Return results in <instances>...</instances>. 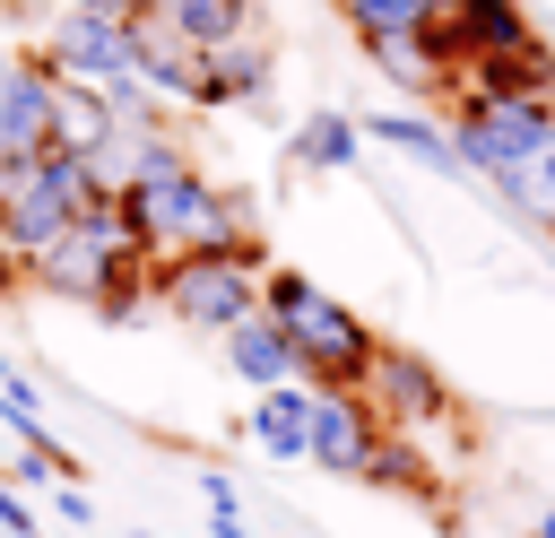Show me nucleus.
Returning a JSON list of instances; mask_svg holds the SVG:
<instances>
[{
	"mask_svg": "<svg viewBox=\"0 0 555 538\" xmlns=\"http://www.w3.org/2000/svg\"><path fill=\"white\" fill-rule=\"evenodd\" d=\"M251 17H260V0H156V26H165L173 43H191V52L243 35Z\"/></svg>",
	"mask_w": 555,
	"mask_h": 538,
	"instance_id": "ddd939ff",
	"label": "nucleus"
},
{
	"mask_svg": "<svg viewBox=\"0 0 555 538\" xmlns=\"http://www.w3.org/2000/svg\"><path fill=\"white\" fill-rule=\"evenodd\" d=\"M35 148H52V69L17 43V61L0 69V165H26Z\"/></svg>",
	"mask_w": 555,
	"mask_h": 538,
	"instance_id": "1a4fd4ad",
	"label": "nucleus"
},
{
	"mask_svg": "<svg viewBox=\"0 0 555 538\" xmlns=\"http://www.w3.org/2000/svg\"><path fill=\"white\" fill-rule=\"evenodd\" d=\"M278 321V338H286V356H295V382H312V390H356L364 382V356H373V321L356 312V304H338V295H321V286H304L286 312H269Z\"/></svg>",
	"mask_w": 555,
	"mask_h": 538,
	"instance_id": "7ed1b4c3",
	"label": "nucleus"
},
{
	"mask_svg": "<svg viewBox=\"0 0 555 538\" xmlns=\"http://www.w3.org/2000/svg\"><path fill=\"white\" fill-rule=\"evenodd\" d=\"M251 278L260 269H243L225 252H156L147 260V295L191 330H225L234 312H251Z\"/></svg>",
	"mask_w": 555,
	"mask_h": 538,
	"instance_id": "20e7f679",
	"label": "nucleus"
},
{
	"mask_svg": "<svg viewBox=\"0 0 555 538\" xmlns=\"http://www.w3.org/2000/svg\"><path fill=\"white\" fill-rule=\"evenodd\" d=\"M364 61H373L390 87H408V95H442V87H434V69L416 61V43H408V35H373V43H364Z\"/></svg>",
	"mask_w": 555,
	"mask_h": 538,
	"instance_id": "a211bd4d",
	"label": "nucleus"
},
{
	"mask_svg": "<svg viewBox=\"0 0 555 538\" xmlns=\"http://www.w3.org/2000/svg\"><path fill=\"white\" fill-rule=\"evenodd\" d=\"M17 529H35V512H26V503H17V486L0 477V538H17Z\"/></svg>",
	"mask_w": 555,
	"mask_h": 538,
	"instance_id": "aec40b11",
	"label": "nucleus"
},
{
	"mask_svg": "<svg viewBox=\"0 0 555 538\" xmlns=\"http://www.w3.org/2000/svg\"><path fill=\"white\" fill-rule=\"evenodd\" d=\"M364 399H373V417L382 425H399V434H434L460 399H451V382H442V364H425L416 347H399V338H373V356H364V382H356Z\"/></svg>",
	"mask_w": 555,
	"mask_h": 538,
	"instance_id": "39448f33",
	"label": "nucleus"
},
{
	"mask_svg": "<svg viewBox=\"0 0 555 538\" xmlns=\"http://www.w3.org/2000/svg\"><path fill=\"white\" fill-rule=\"evenodd\" d=\"M61 521H69V529H95V503H87L78 477H61Z\"/></svg>",
	"mask_w": 555,
	"mask_h": 538,
	"instance_id": "6ab92c4d",
	"label": "nucleus"
},
{
	"mask_svg": "<svg viewBox=\"0 0 555 538\" xmlns=\"http://www.w3.org/2000/svg\"><path fill=\"white\" fill-rule=\"evenodd\" d=\"M356 148H364V130H356L347 113H304V121H295V139H286V156H295V165H312V174H347V165H356Z\"/></svg>",
	"mask_w": 555,
	"mask_h": 538,
	"instance_id": "2eb2a0df",
	"label": "nucleus"
},
{
	"mask_svg": "<svg viewBox=\"0 0 555 538\" xmlns=\"http://www.w3.org/2000/svg\"><path fill=\"white\" fill-rule=\"evenodd\" d=\"M529 538H555V512H538V521H529Z\"/></svg>",
	"mask_w": 555,
	"mask_h": 538,
	"instance_id": "393cba45",
	"label": "nucleus"
},
{
	"mask_svg": "<svg viewBox=\"0 0 555 538\" xmlns=\"http://www.w3.org/2000/svg\"><path fill=\"white\" fill-rule=\"evenodd\" d=\"M330 9H356V0H330Z\"/></svg>",
	"mask_w": 555,
	"mask_h": 538,
	"instance_id": "bb28decb",
	"label": "nucleus"
},
{
	"mask_svg": "<svg viewBox=\"0 0 555 538\" xmlns=\"http://www.w3.org/2000/svg\"><path fill=\"white\" fill-rule=\"evenodd\" d=\"M52 9H61V0H0V17H17V26H26V17H35V26H43V17H52Z\"/></svg>",
	"mask_w": 555,
	"mask_h": 538,
	"instance_id": "5701e85b",
	"label": "nucleus"
},
{
	"mask_svg": "<svg viewBox=\"0 0 555 538\" xmlns=\"http://www.w3.org/2000/svg\"><path fill=\"white\" fill-rule=\"evenodd\" d=\"M9 61H17V43H9V35H0V69H9Z\"/></svg>",
	"mask_w": 555,
	"mask_h": 538,
	"instance_id": "a878e982",
	"label": "nucleus"
},
{
	"mask_svg": "<svg viewBox=\"0 0 555 538\" xmlns=\"http://www.w3.org/2000/svg\"><path fill=\"white\" fill-rule=\"evenodd\" d=\"M373 139H390V148H408L416 165H434V174H460V156H451V139L425 121V113H373Z\"/></svg>",
	"mask_w": 555,
	"mask_h": 538,
	"instance_id": "f3484780",
	"label": "nucleus"
},
{
	"mask_svg": "<svg viewBox=\"0 0 555 538\" xmlns=\"http://www.w3.org/2000/svg\"><path fill=\"white\" fill-rule=\"evenodd\" d=\"M373 434H382V417H373L364 390H312V417H304V460L312 469L356 477L364 451H373Z\"/></svg>",
	"mask_w": 555,
	"mask_h": 538,
	"instance_id": "6e6552de",
	"label": "nucleus"
},
{
	"mask_svg": "<svg viewBox=\"0 0 555 538\" xmlns=\"http://www.w3.org/2000/svg\"><path fill=\"white\" fill-rule=\"evenodd\" d=\"M69 9H95V17H130L139 0H69Z\"/></svg>",
	"mask_w": 555,
	"mask_h": 538,
	"instance_id": "b1692460",
	"label": "nucleus"
},
{
	"mask_svg": "<svg viewBox=\"0 0 555 538\" xmlns=\"http://www.w3.org/2000/svg\"><path fill=\"white\" fill-rule=\"evenodd\" d=\"M546 234H555V226H546Z\"/></svg>",
	"mask_w": 555,
	"mask_h": 538,
	"instance_id": "c756f323",
	"label": "nucleus"
},
{
	"mask_svg": "<svg viewBox=\"0 0 555 538\" xmlns=\"http://www.w3.org/2000/svg\"><path fill=\"white\" fill-rule=\"evenodd\" d=\"M130 538H147V529H130Z\"/></svg>",
	"mask_w": 555,
	"mask_h": 538,
	"instance_id": "c85d7f7f",
	"label": "nucleus"
},
{
	"mask_svg": "<svg viewBox=\"0 0 555 538\" xmlns=\"http://www.w3.org/2000/svg\"><path fill=\"white\" fill-rule=\"evenodd\" d=\"M451 156L468 174H503L520 165L529 148L555 139V87H503V95H460L451 87Z\"/></svg>",
	"mask_w": 555,
	"mask_h": 538,
	"instance_id": "f03ea898",
	"label": "nucleus"
},
{
	"mask_svg": "<svg viewBox=\"0 0 555 538\" xmlns=\"http://www.w3.org/2000/svg\"><path fill=\"white\" fill-rule=\"evenodd\" d=\"M147 260H156V252L130 234L121 200L104 191V200H87L52 243L26 252V286H43V295H61V304H87L95 321L130 330V312L147 304Z\"/></svg>",
	"mask_w": 555,
	"mask_h": 538,
	"instance_id": "f257e3e1",
	"label": "nucleus"
},
{
	"mask_svg": "<svg viewBox=\"0 0 555 538\" xmlns=\"http://www.w3.org/2000/svg\"><path fill=\"white\" fill-rule=\"evenodd\" d=\"M494 182H503V200H512V208H529L538 226H555V139H546V148H529L520 165H503Z\"/></svg>",
	"mask_w": 555,
	"mask_h": 538,
	"instance_id": "dca6fc26",
	"label": "nucleus"
},
{
	"mask_svg": "<svg viewBox=\"0 0 555 538\" xmlns=\"http://www.w3.org/2000/svg\"><path fill=\"white\" fill-rule=\"evenodd\" d=\"M278 87V43H260L251 26L191 52V113H225V104H260Z\"/></svg>",
	"mask_w": 555,
	"mask_h": 538,
	"instance_id": "0eeeda50",
	"label": "nucleus"
},
{
	"mask_svg": "<svg viewBox=\"0 0 555 538\" xmlns=\"http://www.w3.org/2000/svg\"><path fill=\"white\" fill-rule=\"evenodd\" d=\"M130 43H139L130 17H95V9H69V0H61V9L43 17V43H26V52H35L43 69H61V78H95V87H104V78L130 69Z\"/></svg>",
	"mask_w": 555,
	"mask_h": 538,
	"instance_id": "423d86ee",
	"label": "nucleus"
},
{
	"mask_svg": "<svg viewBox=\"0 0 555 538\" xmlns=\"http://www.w3.org/2000/svg\"><path fill=\"white\" fill-rule=\"evenodd\" d=\"M356 477L382 486V495H399V503H442V477H434V460H425V434H399V425L373 434V451H364Z\"/></svg>",
	"mask_w": 555,
	"mask_h": 538,
	"instance_id": "9d476101",
	"label": "nucleus"
},
{
	"mask_svg": "<svg viewBox=\"0 0 555 538\" xmlns=\"http://www.w3.org/2000/svg\"><path fill=\"white\" fill-rule=\"evenodd\" d=\"M17 538H35V529H17Z\"/></svg>",
	"mask_w": 555,
	"mask_h": 538,
	"instance_id": "cd10ccee",
	"label": "nucleus"
},
{
	"mask_svg": "<svg viewBox=\"0 0 555 538\" xmlns=\"http://www.w3.org/2000/svg\"><path fill=\"white\" fill-rule=\"evenodd\" d=\"M104 130H113L104 87H95V78H61V69H52V148H78V156H87Z\"/></svg>",
	"mask_w": 555,
	"mask_h": 538,
	"instance_id": "4468645a",
	"label": "nucleus"
},
{
	"mask_svg": "<svg viewBox=\"0 0 555 538\" xmlns=\"http://www.w3.org/2000/svg\"><path fill=\"white\" fill-rule=\"evenodd\" d=\"M304 417H312V382H260V399H251V443L269 451V460H304Z\"/></svg>",
	"mask_w": 555,
	"mask_h": 538,
	"instance_id": "9b49d317",
	"label": "nucleus"
},
{
	"mask_svg": "<svg viewBox=\"0 0 555 538\" xmlns=\"http://www.w3.org/2000/svg\"><path fill=\"white\" fill-rule=\"evenodd\" d=\"M208 538H251V529H243V512H234V503H208Z\"/></svg>",
	"mask_w": 555,
	"mask_h": 538,
	"instance_id": "412c9836",
	"label": "nucleus"
},
{
	"mask_svg": "<svg viewBox=\"0 0 555 538\" xmlns=\"http://www.w3.org/2000/svg\"><path fill=\"white\" fill-rule=\"evenodd\" d=\"M17 286H26V252H9V243H0V295H17Z\"/></svg>",
	"mask_w": 555,
	"mask_h": 538,
	"instance_id": "4be33fe9",
	"label": "nucleus"
},
{
	"mask_svg": "<svg viewBox=\"0 0 555 538\" xmlns=\"http://www.w3.org/2000/svg\"><path fill=\"white\" fill-rule=\"evenodd\" d=\"M217 338H225V364H234V373H243L251 390H260V382H286V373H295V356H286L278 321H269L260 304H251V312H234V321H225Z\"/></svg>",
	"mask_w": 555,
	"mask_h": 538,
	"instance_id": "f8f14e48",
	"label": "nucleus"
}]
</instances>
